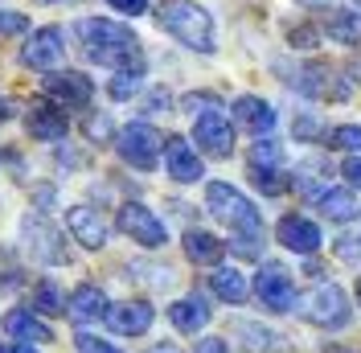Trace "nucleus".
Segmentation results:
<instances>
[{
	"label": "nucleus",
	"instance_id": "2f4dec72",
	"mask_svg": "<svg viewBox=\"0 0 361 353\" xmlns=\"http://www.w3.org/2000/svg\"><path fill=\"white\" fill-rule=\"evenodd\" d=\"M29 29V17L25 13H8V8H0V37H17Z\"/></svg>",
	"mask_w": 361,
	"mask_h": 353
},
{
	"label": "nucleus",
	"instance_id": "9d476101",
	"mask_svg": "<svg viewBox=\"0 0 361 353\" xmlns=\"http://www.w3.org/2000/svg\"><path fill=\"white\" fill-rule=\"evenodd\" d=\"M193 140H197L202 152H209V156H230V148H234V132H230V124H226V115L218 107H209V111L197 115Z\"/></svg>",
	"mask_w": 361,
	"mask_h": 353
},
{
	"label": "nucleus",
	"instance_id": "72a5a7b5",
	"mask_svg": "<svg viewBox=\"0 0 361 353\" xmlns=\"http://www.w3.org/2000/svg\"><path fill=\"white\" fill-rule=\"evenodd\" d=\"M115 13H123V17H140V13H148V0H107Z\"/></svg>",
	"mask_w": 361,
	"mask_h": 353
},
{
	"label": "nucleus",
	"instance_id": "4be33fe9",
	"mask_svg": "<svg viewBox=\"0 0 361 353\" xmlns=\"http://www.w3.org/2000/svg\"><path fill=\"white\" fill-rule=\"evenodd\" d=\"M209 284H214V292H218V300H226V304H243L247 300V275L238 271V267H218L214 275H209Z\"/></svg>",
	"mask_w": 361,
	"mask_h": 353
},
{
	"label": "nucleus",
	"instance_id": "e433bc0d",
	"mask_svg": "<svg viewBox=\"0 0 361 353\" xmlns=\"http://www.w3.org/2000/svg\"><path fill=\"white\" fill-rule=\"evenodd\" d=\"M197 353H230V349H226L222 337H205V341H197Z\"/></svg>",
	"mask_w": 361,
	"mask_h": 353
},
{
	"label": "nucleus",
	"instance_id": "7c9ffc66",
	"mask_svg": "<svg viewBox=\"0 0 361 353\" xmlns=\"http://www.w3.org/2000/svg\"><path fill=\"white\" fill-rule=\"evenodd\" d=\"M333 148H341V152H361V128L357 124H345V128H333Z\"/></svg>",
	"mask_w": 361,
	"mask_h": 353
},
{
	"label": "nucleus",
	"instance_id": "39448f33",
	"mask_svg": "<svg viewBox=\"0 0 361 353\" xmlns=\"http://www.w3.org/2000/svg\"><path fill=\"white\" fill-rule=\"evenodd\" d=\"M300 312L312 321V325H320V329H345L349 325V296L341 292L337 284H320L316 292H308L304 300H300Z\"/></svg>",
	"mask_w": 361,
	"mask_h": 353
},
{
	"label": "nucleus",
	"instance_id": "20e7f679",
	"mask_svg": "<svg viewBox=\"0 0 361 353\" xmlns=\"http://www.w3.org/2000/svg\"><path fill=\"white\" fill-rule=\"evenodd\" d=\"M21 246H25L29 259H37V263H45V267L70 263V251H66V243H62V234H58V226L49 218H42V214L21 218Z\"/></svg>",
	"mask_w": 361,
	"mask_h": 353
},
{
	"label": "nucleus",
	"instance_id": "9b49d317",
	"mask_svg": "<svg viewBox=\"0 0 361 353\" xmlns=\"http://www.w3.org/2000/svg\"><path fill=\"white\" fill-rule=\"evenodd\" d=\"M66 226L87 251H103V246H107V222H103L99 210H90V205H70L66 210Z\"/></svg>",
	"mask_w": 361,
	"mask_h": 353
},
{
	"label": "nucleus",
	"instance_id": "6ab92c4d",
	"mask_svg": "<svg viewBox=\"0 0 361 353\" xmlns=\"http://www.w3.org/2000/svg\"><path fill=\"white\" fill-rule=\"evenodd\" d=\"M209 304H205L202 296H185V300H173L169 304V321L177 325L180 333H202L209 325Z\"/></svg>",
	"mask_w": 361,
	"mask_h": 353
},
{
	"label": "nucleus",
	"instance_id": "c85d7f7f",
	"mask_svg": "<svg viewBox=\"0 0 361 353\" xmlns=\"http://www.w3.org/2000/svg\"><path fill=\"white\" fill-rule=\"evenodd\" d=\"M33 304H37L42 312H62V304H66V300H62V287L54 284V280H42V284H37V296H33Z\"/></svg>",
	"mask_w": 361,
	"mask_h": 353
},
{
	"label": "nucleus",
	"instance_id": "ea45409f",
	"mask_svg": "<svg viewBox=\"0 0 361 353\" xmlns=\"http://www.w3.org/2000/svg\"><path fill=\"white\" fill-rule=\"evenodd\" d=\"M292 42H304V49H308V45L316 42V37H312V29H295V33H292Z\"/></svg>",
	"mask_w": 361,
	"mask_h": 353
},
{
	"label": "nucleus",
	"instance_id": "1a4fd4ad",
	"mask_svg": "<svg viewBox=\"0 0 361 353\" xmlns=\"http://www.w3.org/2000/svg\"><path fill=\"white\" fill-rule=\"evenodd\" d=\"M255 296H259L271 312H292L295 309V284H292V275H288L283 267H275V263H267L259 275H255Z\"/></svg>",
	"mask_w": 361,
	"mask_h": 353
},
{
	"label": "nucleus",
	"instance_id": "aec40b11",
	"mask_svg": "<svg viewBox=\"0 0 361 353\" xmlns=\"http://www.w3.org/2000/svg\"><path fill=\"white\" fill-rule=\"evenodd\" d=\"M234 337L250 353H279L283 349V337L275 329H267V325H259V321H234Z\"/></svg>",
	"mask_w": 361,
	"mask_h": 353
},
{
	"label": "nucleus",
	"instance_id": "4c0bfd02",
	"mask_svg": "<svg viewBox=\"0 0 361 353\" xmlns=\"http://www.w3.org/2000/svg\"><path fill=\"white\" fill-rule=\"evenodd\" d=\"M295 136H304V140H312V136H316V119H312V115L295 119Z\"/></svg>",
	"mask_w": 361,
	"mask_h": 353
},
{
	"label": "nucleus",
	"instance_id": "473e14b6",
	"mask_svg": "<svg viewBox=\"0 0 361 353\" xmlns=\"http://www.w3.org/2000/svg\"><path fill=\"white\" fill-rule=\"evenodd\" d=\"M74 345H78V353H119L111 341H103V337H94V333H78Z\"/></svg>",
	"mask_w": 361,
	"mask_h": 353
},
{
	"label": "nucleus",
	"instance_id": "393cba45",
	"mask_svg": "<svg viewBox=\"0 0 361 353\" xmlns=\"http://www.w3.org/2000/svg\"><path fill=\"white\" fill-rule=\"evenodd\" d=\"M329 33H333L337 42H345V45L361 42V13H349V8H333V13H329Z\"/></svg>",
	"mask_w": 361,
	"mask_h": 353
},
{
	"label": "nucleus",
	"instance_id": "cd10ccee",
	"mask_svg": "<svg viewBox=\"0 0 361 353\" xmlns=\"http://www.w3.org/2000/svg\"><path fill=\"white\" fill-rule=\"evenodd\" d=\"M250 181H255V189H263V193H271V198L288 189L283 173H279V169H263V164H250Z\"/></svg>",
	"mask_w": 361,
	"mask_h": 353
},
{
	"label": "nucleus",
	"instance_id": "2eb2a0df",
	"mask_svg": "<svg viewBox=\"0 0 361 353\" xmlns=\"http://www.w3.org/2000/svg\"><path fill=\"white\" fill-rule=\"evenodd\" d=\"M103 321H107L119 337H140V333H148V325H152V309H148L144 300H123V304H111Z\"/></svg>",
	"mask_w": 361,
	"mask_h": 353
},
{
	"label": "nucleus",
	"instance_id": "f3484780",
	"mask_svg": "<svg viewBox=\"0 0 361 353\" xmlns=\"http://www.w3.org/2000/svg\"><path fill=\"white\" fill-rule=\"evenodd\" d=\"M45 90H49L58 103H90L94 83H90L87 74H78V70H58V74L45 78Z\"/></svg>",
	"mask_w": 361,
	"mask_h": 353
},
{
	"label": "nucleus",
	"instance_id": "79ce46f5",
	"mask_svg": "<svg viewBox=\"0 0 361 353\" xmlns=\"http://www.w3.org/2000/svg\"><path fill=\"white\" fill-rule=\"evenodd\" d=\"M300 4H308V8H316V4H329V0H300Z\"/></svg>",
	"mask_w": 361,
	"mask_h": 353
},
{
	"label": "nucleus",
	"instance_id": "c756f323",
	"mask_svg": "<svg viewBox=\"0 0 361 353\" xmlns=\"http://www.w3.org/2000/svg\"><path fill=\"white\" fill-rule=\"evenodd\" d=\"M279 160H283V148H279L275 140H259V144L250 148V164H263V169H279Z\"/></svg>",
	"mask_w": 361,
	"mask_h": 353
},
{
	"label": "nucleus",
	"instance_id": "c9c22d12",
	"mask_svg": "<svg viewBox=\"0 0 361 353\" xmlns=\"http://www.w3.org/2000/svg\"><path fill=\"white\" fill-rule=\"evenodd\" d=\"M341 173H345V176H349V181H353V185H357V189H361V156H349Z\"/></svg>",
	"mask_w": 361,
	"mask_h": 353
},
{
	"label": "nucleus",
	"instance_id": "a878e982",
	"mask_svg": "<svg viewBox=\"0 0 361 353\" xmlns=\"http://www.w3.org/2000/svg\"><path fill=\"white\" fill-rule=\"evenodd\" d=\"M25 284V271L8 246H0V292H17Z\"/></svg>",
	"mask_w": 361,
	"mask_h": 353
},
{
	"label": "nucleus",
	"instance_id": "f03ea898",
	"mask_svg": "<svg viewBox=\"0 0 361 353\" xmlns=\"http://www.w3.org/2000/svg\"><path fill=\"white\" fill-rule=\"evenodd\" d=\"M160 25L177 37L180 45L197 49V54H214V17L193 0H169L160 8Z\"/></svg>",
	"mask_w": 361,
	"mask_h": 353
},
{
	"label": "nucleus",
	"instance_id": "412c9836",
	"mask_svg": "<svg viewBox=\"0 0 361 353\" xmlns=\"http://www.w3.org/2000/svg\"><path fill=\"white\" fill-rule=\"evenodd\" d=\"M4 329H8V337L29 341V345H45V341H54L49 325H45V321H37L33 312H8V316H4Z\"/></svg>",
	"mask_w": 361,
	"mask_h": 353
},
{
	"label": "nucleus",
	"instance_id": "4468645a",
	"mask_svg": "<svg viewBox=\"0 0 361 353\" xmlns=\"http://www.w3.org/2000/svg\"><path fill=\"white\" fill-rule=\"evenodd\" d=\"M25 132L33 136V140H45V144H54V140H62L70 132L66 115L58 107H49V103H33V107L25 111Z\"/></svg>",
	"mask_w": 361,
	"mask_h": 353
},
{
	"label": "nucleus",
	"instance_id": "bb28decb",
	"mask_svg": "<svg viewBox=\"0 0 361 353\" xmlns=\"http://www.w3.org/2000/svg\"><path fill=\"white\" fill-rule=\"evenodd\" d=\"M140 87H144V70H115L111 99H115V103H123V99H132Z\"/></svg>",
	"mask_w": 361,
	"mask_h": 353
},
{
	"label": "nucleus",
	"instance_id": "423d86ee",
	"mask_svg": "<svg viewBox=\"0 0 361 353\" xmlns=\"http://www.w3.org/2000/svg\"><path fill=\"white\" fill-rule=\"evenodd\" d=\"M119 230L132 239V243L148 246V251H160V246L169 243V230H164V222L148 210V205H140V201H128V205H119Z\"/></svg>",
	"mask_w": 361,
	"mask_h": 353
},
{
	"label": "nucleus",
	"instance_id": "f704fd0d",
	"mask_svg": "<svg viewBox=\"0 0 361 353\" xmlns=\"http://www.w3.org/2000/svg\"><path fill=\"white\" fill-rule=\"evenodd\" d=\"M107 132H111V119H107V115H94V119H87V136L103 140Z\"/></svg>",
	"mask_w": 361,
	"mask_h": 353
},
{
	"label": "nucleus",
	"instance_id": "a211bd4d",
	"mask_svg": "<svg viewBox=\"0 0 361 353\" xmlns=\"http://www.w3.org/2000/svg\"><path fill=\"white\" fill-rule=\"evenodd\" d=\"M234 119L255 136H267L275 128V107H271L267 99H255V95H243V99H234Z\"/></svg>",
	"mask_w": 361,
	"mask_h": 353
},
{
	"label": "nucleus",
	"instance_id": "b1692460",
	"mask_svg": "<svg viewBox=\"0 0 361 353\" xmlns=\"http://www.w3.org/2000/svg\"><path fill=\"white\" fill-rule=\"evenodd\" d=\"M320 210H324V218H333V222H353L361 205L349 189H324L320 193Z\"/></svg>",
	"mask_w": 361,
	"mask_h": 353
},
{
	"label": "nucleus",
	"instance_id": "dca6fc26",
	"mask_svg": "<svg viewBox=\"0 0 361 353\" xmlns=\"http://www.w3.org/2000/svg\"><path fill=\"white\" fill-rule=\"evenodd\" d=\"M107 309H111V304H107V296H103L94 284H82L66 300V312H70V321H74V325H94V321H103V316H107Z\"/></svg>",
	"mask_w": 361,
	"mask_h": 353
},
{
	"label": "nucleus",
	"instance_id": "49530a36",
	"mask_svg": "<svg viewBox=\"0 0 361 353\" xmlns=\"http://www.w3.org/2000/svg\"><path fill=\"white\" fill-rule=\"evenodd\" d=\"M357 243H361V239H357Z\"/></svg>",
	"mask_w": 361,
	"mask_h": 353
},
{
	"label": "nucleus",
	"instance_id": "5701e85b",
	"mask_svg": "<svg viewBox=\"0 0 361 353\" xmlns=\"http://www.w3.org/2000/svg\"><path fill=\"white\" fill-rule=\"evenodd\" d=\"M185 255L193 259V263H218L226 255V243L222 239H214V234H205V230H189L185 234Z\"/></svg>",
	"mask_w": 361,
	"mask_h": 353
},
{
	"label": "nucleus",
	"instance_id": "c03bdc74",
	"mask_svg": "<svg viewBox=\"0 0 361 353\" xmlns=\"http://www.w3.org/2000/svg\"><path fill=\"white\" fill-rule=\"evenodd\" d=\"M58 4H70V0H58Z\"/></svg>",
	"mask_w": 361,
	"mask_h": 353
},
{
	"label": "nucleus",
	"instance_id": "58836bf2",
	"mask_svg": "<svg viewBox=\"0 0 361 353\" xmlns=\"http://www.w3.org/2000/svg\"><path fill=\"white\" fill-rule=\"evenodd\" d=\"M0 353H37V345H25V341H13V345H0Z\"/></svg>",
	"mask_w": 361,
	"mask_h": 353
},
{
	"label": "nucleus",
	"instance_id": "ddd939ff",
	"mask_svg": "<svg viewBox=\"0 0 361 353\" xmlns=\"http://www.w3.org/2000/svg\"><path fill=\"white\" fill-rule=\"evenodd\" d=\"M275 234H279V243L288 246V251H295V255H312V251H320V230H316V222L300 218V214L279 218Z\"/></svg>",
	"mask_w": 361,
	"mask_h": 353
},
{
	"label": "nucleus",
	"instance_id": "37998d69",
	"mask_svg": "<svg viewBox=\"0 0 361 353\" xmlns=\"http://www.w3.org/2000/svg\"><path fill=\"white\" fill-rule=\"evenodd\" d=\"M357 300H361V280H357Z\"/></svg>",
	"mask_w": 361,
	"mask_h": 353
},
{
	"label": "nucleus",
	"instance_id": "6e6552de",
	"mask_svg": "<svg viewBox=\"0 0 361 353\" xmlns=\"http://www.w3.org/2000/svg\"><path fill=\"white\" fill-rule=\"evenodd\" d=\"M66 37H62V29L58 25H45V29H33L29 33V42L21 45V62L33 70H54L62 58H66Z\"/></svg>",
	"mask_w": 361,
	"mask_h": 353
},
{
	"label": "nucleus",
	"instance_id": "0eeeda50",
	"mask_svg": "<svg viewBox=\"0 0 361 353\" xmlns=\"http://www.w3.org/2000/svg\"><path fill=\"white\" fill-rule=\"evenodd\" d=\"M115 148H119V156H123L132 169L148 173V169H157L160 136H157L152 124H128V128L119 132V140H115Z\"/></svg>",
	"mask_w": 361,
	"mask_h": 353
},
{
	"label": "nucleus",
	"instance_id": "f8f14e48",
	"mask_svg": "<svg viewBox=\"0 0 361 353\" xmlns=\"http://www.w3.org/2000/svg\"><path fill=\"white\" fill-rule=\"evenodd\" d=\"M164 164H169V176L180 181V185L202 181V156H197V148H193L189 140H180V136H173V140L164 144Z\"/></svg>",
	"mask_w": 361,
	"mask_h": 353
},
{
	"label": "nucleus",
	"instance_id": "a18cd8bd",
	"mask_svg": "<svg viewBox=\"0 0 361 353\" xmlns=\"http://www.w3.org/2000/svg\"><path fill=\"white\" fill-rule=\"evenodd\" d=\"M0 115H4V103H0Z\"/></svg>",
	"mask_w": 361,
	"mask_h": 353
},
{
	"label": "nucleus",
	"instance_id": "f257e3e1",
	"mask_svg": "<svg viewBox=\"0 0 361 353\" xmlns=\"http://www.w3.org/2000/svg\"><path fill=\"white\" fill-rule=\"evenodd\" d=\"M78 37H82V49L94 66H111V70H144V49H140V37L132 29L115 21H78Z\"/></svg>",
	"mask_w": 361,
	"mask_h": 353
},
{
	"label": "nucleus",
	"instance_id": "a19ab883",
	"mask_svg": "<svg viewBox=\"0 0 361 353\" xmlns=\"http://www.w3.org/2000/svg\"><path fill=\"white\" fill-rule=\"evenodd\" d=\"M148 353H177L173 345H157V349H148Z\"/></svg>",
	"mask_w": 361,
	"mask_h": 353
},
{
	"label": "nucleus",
	"instance_id": "7ed1b4c3",
	"mask_svg": "<svg viewBox=\"0 0 361 353\" xmlns=\"http://www.w3.org/2000/svg\"><path fill=\"white\" fill-rule=\"evenodd\" d=\"M205 205H209V214L218 222H226L230 230H238V234H259L263 230V218H259V210L250 205L234 185H226V181H214L209 189H205Z\"/></svg>",
	"mask_w": 361,
	"mask_h": 353
}]
</instances>
